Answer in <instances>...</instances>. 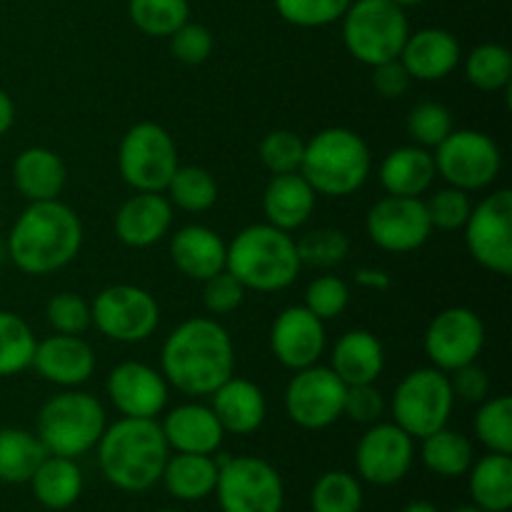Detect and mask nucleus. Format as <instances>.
<instances>
[{
    "instance_id": "1",
    "label": "nucleus",
    "mask_w": 512,
    "mask_h": 512,
    "mask_svg": "<svg viewBox=\"0 0 512 512\" xmlns=\"http://www.w3.org/2000/svg\"><path fill=\"white\" fill-rule=\"evenodd\" d=\"M160 373L178 393L210 398L235 375V345L228 328L205 315L175 325L160 348Z\"/></svg>"
},
{
    "instance_id": "2",
    "label": "nucleus",
    "mask_w": 512,
    "mask_h": 512,
    "mask_svg": "<svg viewBox=\"0 0 512 512\" xmlns=\"http://www.w3.org/2000/svg\"><path fill=\"white\" fill-rule=\"evenodd\" d=\"M83 235L80 215L60 198L28 203L10 228L8 255L20 273L43 278L78 258Z\"/></svg>"
},
{
    "instance_id": "3",
    "label": "nucleus",
    "mask_w": 512,
    "mask_h": 512,
    "mask_svg": "<svg viewBox=\"0 0 512 512\" xmlns=\"http://www.w3.org/2000/svg\"><path fill=\"white\" fill-rule=\"evenodd\" d=\"M103 478L123 493H145L160 483L170 448L158 420L120 418L105 425L98 445Z\"/></svg>"
},
{
    "instance_id": "4",
    "label": "nucleus",
    "mask_w": 512,
    "mask_h": 512,
    "mask_svg": "<svg viewBox=\"0 0 512 512\" xmlns=\"http://www.w3.org/2000/svg\"><path fill=\"white\" fill-rule=\"evenodd\" d=\"M225 270L233 273L245 290L278 293L298 280L303 263L293 235L270 223H253L228 243Z\"/></svg>"
},
{
    "instance_id": "5",
    "label": "nucleus",
    "mask_w": 512,
    "mask_h": 512,
    "mask_svg": "<svg viewBox=\"0 0 512 512\" xmlns=\"http://www.w3.org/2000/svg\"><path fill=\"white\" fill-rule=\"evenodd\" d=\"M373 153L360 133L350 128H325L305 140L300 175L323 198H348L370 178Z\"/></svg>"
},
{
    "instance_id": "6",
    "label": "nucleus",
    "mask_w": 512,
    "mask_h": 512,
    "mask_svg": "<svg viewBox=\"0 0 512 512\" xmlns=\"http://www.w3.org/2000/svg\"><path fill=\"white\" fill-rule=\"evenodd\" d=\"M105 425L108 418L103 403L93 393L68 388L45 400L38 413L35 435L48 455L78 460L98 445Z\"/></svg>"
},
{
    "instance_id": "7",
    "label": "nucleus",
    "mask_w": 512,
    "mask_h": 512,
    "mask_svg": "<svg viewBox=\"0 0 512 512\" xmlns=\"http://www.w3.org/2000/svg\"><path fill=\"white\" fill-rule=\"evenodd\" d=\"M340 25L345 50L368 68L398 58L410 35L405 8L393 0H353Z\"/></svg>"
},
{
    "instance_id": "8",
    "label": "nucleus",
    "mask_w": 512,
    "mask_h": 512,
    "mask_svg": "<svg viewBox=\"0 0 512 512\" xmlns=\"http://www.w3.org/2000/svg\"><path fill=\"white\" fill-rule=\"evenodd\" d=\"M178 165V145L168 128L140 120L125 130L118 145V173L135 193H165Z\"/></svg>"
},
{
    "instance_id": "9",
    "label": "nucleus",
    "mask_w": 512,
    "mask_h": 512,
    "mask_svg": "<svg viewBox=\"0 0 512 512\" xmlns=\"http://www.w3.org/2000/svg\"><path fill=\"white\" fill-rule=\"evenodd\" d=\"M453 408L455 395L448 373L433 365L405 375L393 393V423L413 440H423L445 428Z\"/></svg>"
},
{
    "instance_id": "10",
    "label": "nucleus",
    "mask_w": 512,
    "mask_h": 512,
    "mask_svg": "<svg viewBox=\"0 0 512 512\" xmlns=\"http://www.w3.org/2000/svg\"><path fill=\"white\" fill-rule=\"evenodd\" d=\"M215 498L223 512H283L285 485L268 460L238 455L218 460Z\"/></svg>"
},
{
    "instance_id": "11",
    "label": "nucleus",
    "mask_w": 512,
    "mask_h": 512,
    "mask_svg": "<svg viewBox=\"0 0 512 512\" xmlns=\"http://www.w3.org/2000/svg\"><path fill=\"white\" fill-rule=\"evenodd\" d=\"M90 318L113 343L135 345L153 338L160 325V305L150 290L130 283H115L100 290L90 303Z\"/></svg>"
},
{
    "instance_id": "12",
    "label": "nucleus",
    "mask_w": 512,
    "mask_h": 512,
    "mask_svg": "<svg viewBox=\"0 0 512 512\" xmlns=\"http://www.w3.org/2000/svg\"><path fill=\"white\" fill-rule=\"evenodd\" d=\"M433 158L440 178L465 193L490 188L503 170L500 145L483 130H453L435 148Z\"/></svg>"
},
{
    "instance_id": "13",
    "label": "nucleus",
    "mask_w": 512,
    "mask_h": 512,
    "mask_svg": "<svg viewBox=\"0 0 512 512\" xmlns=\"http://www.w3.org/2000/svg\"><path fill=\"white\" fill-rule=\"evenodd\" d=\"M465 245L480 268L495 275L512 273V193L493 190L473 205L463 225Z\"/></svg>"
},
{
    "instance_id": "14",
    "label": "nucleus",
    "mask_w": 512,
    "mask_h": 512,
    "mask_svg": "<svg viewBox=\"0 0 512 512\" xmlns=\"http://www.w3.org/2000/svg\"><path fill=\"white\" fill-rule=\"evenodd\" d=\"M348 385L330 370V365H310L295 370L285 385V413L298 428L325 430L343 418Z\"/></svg>"
},
{
    "instance_id": "15",
    "label": "nucleus",
    "mask_w": 512,
    "mask_h": 512,
    "mask_svg": "<svg viewBox=\"0 0 512 512\" xmlns=\"http://www.w3.org/2000/svg\"><path fill=\"white\" fill-rule=\"evenodd\" d=\"M485 348V323L473 308L453 305L430 320L423 335V350L430 365L443 373L475 363Z\"/></svg>"
},
{
    "instance_id": "16",
    "label": "nucleus",
    "mask_w": 512,
    "mask_h": 512,
    "mask_svg": "<svg viewBox=\"0 0 512 512\" xmlns=\"http://www.w3.org/2000/svg\"><path fill=\"white\" fill-rule=\"evenodd\" d=\"M365 233L385 253H415L433 235L425 198L385 195L365 215Z\"/></svg>"
},
{
    "instance_id": "17",
    "label": "nucleus",
    "mask_w": 512,
    "mask_h": 512,
    "mask_svg": "<svg viewBox=\"0 0 512 512\" xmlns=\"http://www.w3.org/2000/svg\"><path fill=\"white\" fill-rule=\"evenodd\" d=\"M415 463V440L395 423L368 425L355 448V470L378 488L398 485Z\"/></svg>"
},
{
    "instance_id": "18",
    "label": "nucleus",
    "mask_w": 512,
    "mask_h": 512,
    "mask_svg": "<svg viewBox=\"0 0 512 512\" xmlns=\"http://www.w3.org/2000/svg\"><path fill=\"white\" fill-rule=\"evenodd\" d=\"M105 393L123 418L155 420L168 408L170 385L160 368L138 360H125L108 373Z\"/></svg>"
},
{
    "instance_id": "19",
    "label": "nucleus",
    "mask_w": 512,
    "mask_h": 512,
    "mask_svg": "<svg viewBox=\"0 0 512 512\" xmlns=\"http://www.w3.org/2000/svg\"><path fill=\"white\" fill-rule=\"evenodd\" d=\"M328 348L325 323L305 305H288L270 325V350L290 373L320 363Z\"/></svg>"
},
{
    "instance_id": "20",
    "label": "nucleus",
    "mask_w": 512,
    "mask_h": 512,
    "mask_svg": "<svg viewBox=\"0 0 512 512\" xmlns=\"http://www.w3.org/2000/svg\"><path fill=\"white\" fill-rule=\"evenodd\" d=\"M35 373L45 383L55 385L60 390L80 388L93 378L98 368L95 348L83 338V335H48L45 340H38L33 355Z\"/></svg>"
},
{
    "instance_id": "21",
    "label": "nucleus",
    "mask_w": 512,
    "mask_h": 512,
    "mask_svg": "<svg viewBox=\"0 0 512 512\" xmlns=\"http://www.w3.org/2000/svg\"><path fill=\"white\" fill-rule=\"evenodd\" d=\"M398 60L413 80L438 83L453 75V70L463 63V48L450 30L420 28L415 33L410 30Z\"/></svg>"
},
{
    "instance_id": "22",
    "label": "nucleus",
    "mask_w": 512,
    "mask_h": 512,
    "mask_svg": "<svg viewBox=\"0 0 512 512\" xmlns=\"http://www.w3.org/2000/svg\"><path fill=\"white\" fill-rule=\"evenodd\" d=\"M173 228V205L165 193H135L113 218L118 240L128 248L143 250L158 245Z\"/></svg>"
},
{
    "instance_id": "23",
    "label": "nucleus",
    "mask_w": 512,
    "mask_h": 512,
    "mask_svg": "<svg viewBox=\"0 0 512 512\" xmlns=\"http://www.w3.org/2000/svg\"><path fill=\"white\" fill-rule=\"evenodd\" d=\"M170 453L215 455L225 440V430L213 408L203 403H180L168 410L160 423Z\"/></svg>"
},
{
    "instance_id": "24",
    "label": "nucleus",
    "mask_w": 512,
    "mask_h": 512,
    "mask_svg": "<svg viewBox=\"0 0 512 512\" xmlns=\"http://www.w3.org/2000/svg\"><path fill=\"white\" fill-rule=\"evenodd\" d=\"M210 408L223 425L225 435H253L265 423L268 400L258 383L230 375L218 390H213Z\"/></svg>"
},
{
    "instance_id": "25",
    "label": "nucleus",
    "mask_w": 512,
    "mask_h": 512,
    "mask_svg": "<svg viewBox=\"0 0 512 512\" xmlns=\"http://www.w3.org/2000/svg\"><path fill=\"white\" fill-rule=\"evenodd\" d=\"M225 253H228V243L220 238L218 230L200 223H190L175 230L173 240H170L173 265L195 283H203L225 270Z\"/></svg>"
},
{
    "instance_id": "26",
    "label": "nucleus",
    "mask_w": 512,
    "mask_h": 512,
    "mask_svg": "<svg viewBox=\"0 0 512 512\" xmlns=\"http://www.w3.org/2000/svg\"><path fill=\"white\" fill-rule=\"evenodd\" d=\"M378 178L388 195L423 198L430 193L435 178H438L433 150L420 148L415 143L390 150L380 163Z\"/></svg>"
},
{
    "instance_id": "27",
    "label": "nucleus",
    "mask_w": 512,
    "mask_h": 512,
    "mask_svg": "<svg viewBox=\"0 0 512 512\" xmlns=\"http://www.w3.org/2000/svg\"><path fill=\"white\" fill-rule=\"evenodd\" d=\"M330 370L345 385H368L383 375L385 345L375 333L365 328L340 335L330 353Z\"/></svg>"
},
{
    "instance_id": "28",
    "label": "nucleus",
    "mask_w": 512,
    "mask_h": 512,
    "mask_svg": "<svg viewBox=\"0 0 512 512\" xmlns=\"http://www.w3.org/2000/svg\"><path fill=\"white\" fill-rule=\"evenodd\" d=\"M315 203H318V193L310 188L303 175H273L263 190L265 223L275 225L285 233H293L308 223Z\"/></svg>"
},
{
    "instance_id": "29",
    "label": "nucleus",
    "mask_w": 512,
    "mask_h": 512,
    "mask_svg": "<svg viewBox=\"0 0 512 512\" xmlns=\"http://www.w3.org/2000/svg\"><path fill=\"white\" fill-rule=\"evenodd\" d=\"M68 183L65 160L55 150L33 145L20 150L13 163V185L28 203L55 200Z\"/></svg>"
},
{
    "instance_id": "30",
    "label": "nucleus",
    "mask_w": 512,
    "mask_h": 512,
    "mask_svg": "<svg viewBox=\"0 0 512 512\" xmlns=\"http://www.w3.org/2000/svg\"><path fill=\"white\" fill-rule=\"evenodd\" d=\"M160 483L165 485L168 495L183 503H198L210 498L218 483V460L213 455L195 453H173L165 460Z\"/></svg>"
},
{
    "instance_id": "31",
    "label": "nucleus",
    "mask_w": 512,
    "mask_h": 512,
    "mask_svg": "<svg viewBox=\"0 0 512 512\" xmlns=\"http://www.w3.org/2000/svg\"><path fill=\"white\" fill-rule=\"evenodd\" d=\"M35 500L48 510H68L83 493V470L73 458L45 455L43 463L28 480Z\"/></svg>"
},
{
    "instance_id": "32",
    "label": "nucleus",
    "mask_w": 512,
    "mask_h": 512,
    "mask_svg": "<svg viewBox=\"0 0 512 512\" xmlns=\"http://www.w3.org/2000/svg\"><path fill=\"white\" fill-rule=\"evenodd\" d=\"M473 505L483 512H508L512 508V458L488 453L468 470Z\"/></svg>"
},
{
    "instance_id": "33",
    "label": "nucleus",
    "mask_w": 512,
    "mask_h": 512,
    "mask_svg": "<svg viewBox=\"0 0 512 512\" xmlns=\"http://www.w3.org/2000/svg\"><path fill=\"white\" fill-rule=\"evenodd\" d=\"M420 460L438 478H463L475 463V450L468 435L448 425L420 440Z\"/></svg>"
},
{
    "instance_id": "34",
    "label": "nucleus",
    "mask_w": 512,
    "mask_h": 512,
    "mask_svg": "<svg viewBox=\"0 0 512 512\" xmlns=\"http://www.w3.org/2000/svg\"><path fill=\"white\" fill-rule=\"evenodd\" d=\"M45 455L48 450L35 433L23 428H0V483H28Z\"/></svg>"
},
{
    "instance_id": "35",
    "label": "nucleus",
    "mask_w": 512,
    "mask_h": 512,
    "mask_svg": "<svg viewBox=\"0 0 512 512\" xmlns=\"http://www.w3.org/2000/svg\"><path fill=\"white\" fill-rule=\"evenodd\" d=\"M165 195L173 208L198 215L218 203V180L203 165H178Z\"/></svg>"
},
{
    "instance_id": "36",
    "label": "nucleus",
    "mask_w": 512,
    "mask_h": 512,
    "mask_svg": "<svg viewBox=\"0 0 512 512\" xmlns=\"http://www.w3.org/2000/svg\"><path fill=\"white\" fill-rule=\"evenodd\" d=\"M465 78L483 93H498L512 83V53L503 43H480L465 55Z\"/></svg>"
},
{
    "instance_id": "37",
    "label": "nucleus",
    "mask_w": 512,
    "mask_h": 512,
    "mask_svg": "<svg viewBox=\"0 0 512 512\" xmlns=\"http://www.w3.org/2000/svg\"><path fill=\"white\" fill-rule=\"evenodd\" d=\"M35 338L28 320L18 313L0 310V380L25 373L33 365Z\"/></svg>"
},
{
    "instance_id": "38",
    "label": "nucleus",
    "mask_w": 512,
    "mask_h": 512,
    "mask_svg": "<svg viewBox=\"0 0 512 512\" xmlns=\"http://www.w3.org/2000/svg\"><path fill=\"white\" fill-rule=\"evenodd\" d=\"M475 438L488 453L512 455V400L510 395H490L478 405L473 418Z\"/></svg>"
},
{
    "instance_id": "39",
    "label": "nucleus",
    "mask_w": 512,
    "mask_h": 512,
    "mask_svg": "<svg viewBox=\"0 0 512 512\" xmlns=\"http://www.w3.org/2000/svg\"><path fill=\"white\" fill-rule=\"evenodd\" d=\"M128 15L140 33L150 38H170L190 20L188 0H128Z\"/></svg>"
},
{
    "instance_id": "40",
    "label": "nucleus",
    "mask_w": 512,
    "mask_h": 512,
    "mask_svg": "<svg viewBox=\"0 0 512 512\" xmlns=\"http://www.w3.org/2000/svg\"><path fill=\"white\" fill-rule=\"evenodd\" d=\"M310 508L313 512H360L363 510V485L348 470H328L315 480Z\"/></svg>"
},
{
    "instance_id": "41",
    "label": "nucleus",
    "mask_w": 512,
    "mask_h": 512,
    "mask_svg": "<svg viewBox=\"0 0 512 512\" xmlns=\"http://www.w3.org/2000/svg\"><path fill=\"white\" fill-rule=\"evenodd\" d=\"M405 128L415 145L435 150L455 130L453 110L438 100H420L410 108Z\"/></svg>"
},
{
    "instance_id": "42",
    "label": "nucleus",
    "mask_w": 512,
    "mask_h": 512,
    "mask_svg": "<svg viewBox=\"0 0 512 512\" xmlns=\"http://www.w3.org/2000/svg\"><path fill=\"white\" fill-rule=\"evenodd\" d=\"M295 245H298L300 263L318 270L335 268L350 253L348 235L338 228H315L305 233L300 240H295Z\"/></svg>"
},
{
    "instance_id": "43",
    "label": "nucleus",
    "mask_w": 512,
    "mask_h": 512,
    "mask_svg": "<svg viewBox=\"0 0 512 512\" xmlns=\"http://www.w3.org/2000/svg\"><path fill=\"white\" fill-rule=\"evenodd\" d=\"M305 140L293 130H270L258 145V155L263 168L270 175H288L300 173V163H303Z\"/></svg>"
},
{
    "instance_id": "44",
    "label": "nucleus",
    "mask_w": 512,
    "mask_h": 512,
    "mask_svg": "<svg viewBox=\"0 0 512 512\" xmlns=\"http://www.w3.org/2000/svg\"><path fill=\"white\" fill-rule=\"evenodd\" d=\"M285 23L295 28H325L340 23L353 0H273Z\"/></svg>"
},
{
    "instance_id": "45",
    "label": "nucleus",
    "mask_w": 512,
    "mask_h": 512,
    "mask_svg": "<svg viewBox=\"0 0 512 512\" xmlns=\"http://www.w3.org/2000/svg\"><path fill=\"white\" fill-rule=\"evenodd\" d=\"M303 305L323 323L340 318L350 305V285L338 275H318L305 288Z\"/></svg>"
},
{
    "instance_id": "46",
    "label": "nucleus",
    "mask_w": 512,
    "mask_h": 512,
    "mask_svg": "<svg viewBox=\"0 0 512 512\" xmlns=\"http://www.w3.org/2000/svg\"><path fill=\"white\" fill-rule=\"evenodd\" d=\"M45 320L60 335H83L93 325L90 303L78 293H58L45 305Z\"/></svg>"
},
{
    "instance_id": "47",
    "label": "nucleus",
    "mask_w": 512,
    "mask_h": 512,
    "mask_svg": "<svg viewBox=\"0 0 512 512\" xmlns=\"http://www.w3.org/2000/svg\"><path fill=\"white\" fill-rule=\"evenodd\" d=\"M425 210H428L433 230H448V233L450 230H463L465 220L473 210V198L465 190L445 185L425 200Z\"/></svg>"
},
{
    "instance_id": "48",
    "label": "nucleus",
    "mask_w": 512,
    "mask_h": 512,
    "mask_svg": "<svg viewBox=\"0 0 512 512\" xmlns=\"http://www.w3.org/2000/svg\"><path fill=\"white\" fill-rule=\"evenodd\" d=\"M168 40L170 53L183 65H203L213 55L215 48L210 28H205L203 23H195V20H188V23L180 25Z\"/></svg>"
},
{
    "instance_id": "49",
    "label": "nucleus",
    "mask_w": 512,
    "mask_h": 512,
    "mask_svg": "<svg viewBox=\"0 0 512 512\" xmlns=\"http://www.w3.org/2000/svg\"><path fill=\"white\" fill-rule=\"evenodd\" d=\"M245 285L228 270H220L213 278L203 280V305L210 318H223L235 313L245 300Z\"/></svg>"
},
{
    "instance_id": "50",
    "label": "nucleus",
    "mask_w": 512,
    "mask_h": 512,
    "mask_svg": "<svg viewBox=\"0 0 512 512\" xmlns=\"http://www.w3.org/2000/svg\"><path fill=\"white\" fill-rule=\"evenodd\" d=\"M385 395L375 383L348 385L345 390L343 418H350L358 425H373L383 418Z\"/></svg>"
},
{
    "instance_id": "51",
    "label": "nucleus",
    "mask_w": 512,
    "mask_h": 512,
    "mask_svg": "<svg viewBox=\"0 0 512 512\" xmlns=\"http://www.w3.org/2000/svg\"><path fill=\"white\" fill-rule=\"evenodd\" d=\"M448 378L455 400H463L468 405H480L485 398H490V375L488 370L480 368L478 360L453 370V373H448Z\"/></svg>"
},
{
    "instance_id": "52",
    "label": "nucleus",
    "mask_w": 512,
    "mask_h": 512,
    "mask_svg": "<svg viewBox=\"0 0 512 512\" xmlns=\"http://www.w3.org/2000/svg\"><path fill=\"white\" fill-rule=\"evenodd\" d=\"M410 73L405 70V65L400 63L398 58L388 60V63L373 65V88L380 98L385 100H398L403 98L405 93L410 90Z\"/></svg>"
},
{
    "instance_id": "53",
    "label": "nucleus",
    "mask_w": 512,
    "mask_h": 512,
    "mask_svg": "<svg viewBox=\"0 0 512 512\" xmlns=\"http://www.w3.org/2000/svg\"><path fill=\"white\" fill-rule=\"evenodd\" d=\"M355 283H358L360 288L380 293V290H388L393 280H390V275L380 268H360L358 273H355Z\"/></svg>"
},
{
    "instance_id": "54",
    "label": "nucleus",
    "mask_w": 512,
    "mask_h": 512,
    "mask_svg": "<svg viewBox=\"0 0 512 512\" xmlns=\"http://www.w3.org/2000/svg\"><path fill=\"white\" fill-rule=\"evenodd\" d=\"M15 123V103L8 95V90L0 88V138L13 128Z\"/></svg>"
},
{
    "instance_id": "55",
    "label": "nucleus",
    "mask_w": 512,
    "mask_h": 512,
    "mask_svg": "<svg viewBox=\"0 0 512 512\" xmlns=\"http://www.w3.org/2000/svg\"><path fill=\"white\" fill-rule=\"evenodd\" d=\"M400 512H440V510L435 508L433 503H428V500H413V503L405 505Z\"/></svg>"
},
{
    "instance_id": "56",
    "label": "nucleus",
    "mask_w": 512,
    "mask_h": 512,
    "mask_svg": "<svg viewBox=\"0 0 512 512\" xmlns=\"http://www.w3.org/2000/svg\"><path fill=\"white\" fill-rule=\"evenodd\" d=\"M395 5H400V8H415V5L425 3V0H393Z\"/></svg>"
},
{
    "instance_id": "57",
    "label": "nucleus",
    "mask_w": 512,
    "mask_h": 512,
    "mask_svg": "<svg viewBox=\"0 0 512 512\" xmlns=\"http://www.w3.org/2000/svg\"><path fill=\"white\" fill-rule=\"evenodd\" d=\"M450 512H483V510H480L478 505L470 503V505H460V508H455V510H450Z\"/></svg>"
},
{
    "instance_id": "58",
    "label": "nucleus",
    "mask_w": 512,
    "mask_h": 512,
    "mask_svg": "<svg viewBox=\"0 0 512 512\" xmlns=\"http://www.w3.org/2000/svg\"><path fill=\"white\" fill-rule=\"evenodd\" d=\"M158 512H183V510H158Z\"/></svg>"
}]
</instances>
